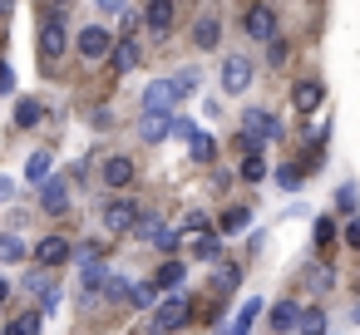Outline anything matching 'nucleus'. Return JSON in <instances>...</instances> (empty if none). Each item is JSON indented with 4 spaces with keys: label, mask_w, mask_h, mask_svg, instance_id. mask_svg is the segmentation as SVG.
Returning <instances> with one entry per match:
<instances>
[{
    "label": "nucleus",
    "mask_w": 360,
    "mask_h": 335,
    "mask_svg": "<svg viewBox=\"0 0 360 335\" xmlns=\"http://www.w3.org/2000/svg\"><path fill=\"white\" fill-rule=\"evenodd\" d=\"M65 50H70V30H65L60 15H50V20L40 25V60H45V65H60Z\"/></svg>",
    "instance_id": "obj_1"
},
{
    "label": "nucleus",
    "mask_w": 360,
    "mask_h": 335,
    "mask_svg": "<svg viewBox=\"0 0 360 335\" xmlns=\"http://www.w3.org/2000/svg\"><path fill=\"white\" fill-rule=\"evenodd\" d=\"M188 315H193V301L188 296H168V301L153 306V330H178Z\"/></svg>",
    "instance_id": "obj_2"
},
{
    "label": "nucleus",
    "mask_w": 360,
    "mask_h": 335,
    "mask_svg": "<svg viewBox=\"0 0 360 335\" xmlns=\"http://www.w3.org/2000/svg\"><path fill=\"white\" fill-rule=\"evenodd\" d=\"M242 30H247L252 40H262V45H271V40H276V15H271L266 6H252V11L242 15Z\"/></svg>",
    "instance_id": "obj_3"
},
{
    "label": "nucleus",
    "mask_w": 360,
    "mask_h": 335,
    "mask_svg": "<svg viewBox=\"0 0 360 335\" xmlns=\"http://www.w3.org/2000/svg\"><path fill=\"white\" fill-rule=\"evenodd\" d=\"M252 84V60L247 55H227V65H222V94H242Z\"/></svg>",
    "instance_id": "obj_4"
},
{
    "label": "nucleus",
    "mask_w": 360,
    "mask_h": 335,
    "mask_svg": "<svg viewBox=\"0 0 360 335\" xmlns=\"http://www.w3.org/2000/svg\"><path fill=\"white\" fill-rule=\"evenodd\" d=\"M168 133H173L168 109H143V119H139V138H143V143H163Z\"/></svg>",
    "instance_id": "obj_5"
},
{
    "label": "nucleus",
    "mask_w": 360,
    "mask_h": 335,
    "mask_svg": "<svg viewBox=\"0 0 360 335\" xmlns=\"http://www.w3.org/2000/svg\"><path fill=\"white\" fill-rule=\"evenodd\" d=\"M134 222H139V207H134L129 197H119V202L104 207V227H109V232H134Z\"/></svg>",
    "instance_id": "obj_6"
},
{
    "label": "nucleus",
    "mask_w": 360,
    "mask_h": 335,
    "mask_svg": "<svg viewBox=\"0 0 360 335\" xmlns=\"http://www.w3.org/2000/svg\"><path fill=\"white\" fill-rule=\"evenodd\" d=\"M109 65H114L119 74H134V70L143 65V50H139V40H119V45L109 50Z\"/></svg>",
    "instance_id": "obj_7"
},
{
    "label": "nucleus",
    "mask_w": 360,
    "mask_h": 335,
    "mask_svg": "<svg viewBox=\"0 0 360 335\" xmlns=\"http://www.w3.org/2000/svg\"><path fill=\"white\" fill-rule=\"evenodd\" d=\"M173 104H178V84L173 79H153L143 89V109H173Z\"/></svg>",
    "instance_id": "obj_8"
},
{
    "label": "nucleus",
    "mask_w": 360,
    "mask_h": 335,
    "mask_svg": "<svg viewBox=\"0 0 360 335\" xmlns=\"http://www.w3.org/2000/svg\"><path fill=\"white\" fill-rule=\"evenodd\" d=\"M242 129L257 133V138H281V124H276L266 109H247V114H242Z\"/></svg>",
    "instance_id": "obj_9"
},
{
    "label": "nucleus",
    "mask_w": 360,
    "mask_h": 335,
    "mask_svg": "<svg viewBox=\"0 0 360 335\" xmlns=\"http://www.w3.org/2000/svg\"><path fill=\"white\" fill-rule=\"evenodd\" d=\"M40 202H45V212H65L70 207V183L65 178H45L40 183Z\"/></svg>",
    "instance_id": "obj_10"
},
{
    "label": "nucleus",
    "mask_w": 360,
    "mask_h": 335,
    "mask_svg": "<svg viewBox=\"0 0 360 335\" xmlns=\"http://www.w3.org/2000/svg\"><path fill=\"white\" fill-rule=\"evenodd\" d=\"M134 237H139V242H153V247H173V232H168L158 217H143V212H139V222H134Z\"/></svg>",
    "instance_id": "obj_11"
},
{
    "label": "nucleus",
    "mask_w": 360,
    "mask_h": 335,
    "mask_svg": "<svg viewBox=\"0 0 360 335\" xmlns=\"http://www.w3.org/2000/svg\"><path fill=\"white\" fill-rule=\"evenodd\" d=\"M79 55H84V60H104V55H109V30H104V25H89V30L79 35Z\"/></svg>",
    "instance_id": "obj_12"
},
{
    "label": "nucleus",
    "mask_w": 360,
    "mask_h": 335,
    "mask_svg": "<svg viewBox=\"0 0 360 335\" xmlns=\"http://www.w3.org/2000/svg\"><path fill=\"white\" fill-rule=\"evenodd\" d=\"M321 99H326V89H321L316 79H306V84H296V89H291L296 114H316V109H321Z\"/></svg>",
    "instance_id": "obj_13"
},
{
    "label": "nucleus",
    "mask_w": 360,
    "mask_h": 335,
    "mask_svg": "<svg viewBox=\"0 0 360 335\" xmlns=\"http://www.w3.org/2000/svg\"><path fill=\"white\" fill-rule=\"evenodd\" d=\"M35 261H40V266H60V261H70V242H65V237H45V242L35 247Z\"/></svg>",
    "instance_id": "obj_14"
},
{
    "label": "nucleus",
    "mask_w": 360,
    "mask_h": 335,
    "mask_svg": "<svg viewBox=\"0 0 360 335\" xmlns=\"http://www.w3.org/2000/svg\"><path fill=\"white\" fill-rule=\"evenodd\" d=\"M104 183L109 188H134V158H109L104 163Z\"/></svg>",
    "instance_id": "obj_15"
},
{
    "label": "nucleus",
    "mask_w": 360,
    "mask_h": 335,
    "mask_svg": "<svg viewBox=\"0 0 360 335\" xmlns=\"http://www.w3.org/2000/svg\"><path fill=\"white\" fill-rule=\"evenodd\" d=\"M143 20H148V30H168L173 25V0H148V11H143Z\"/></svg>",
    "instance_id": "obj_16"
},
{
    "label": "nucleus",
    "mask_w": 360,
    "mask_h": 335,
    "mask_svg": "<svg viewBox=\"0 0 360 335\" xmlns=\"http://www.w3.org/2000/svg\"><path fill=\"white\" fill-rule=\"evenodd\" d=\"M193 40H198V50H217V40H222L217 15H202V20H198V30H193Z\"/></svg>",
    "instance_id": "obj_17"
},
{
    "label": "nucleus",
    "mask_w": 360,
    "mask_h": 335,
    "mask_svg": "<svg viewBox=\"0 0 360 335\" xmlns=\"http://www.w3.org/2000/svg\"><path fill=\"white\" fill-rule=\"evenodd\" d=\"M271 325H276V330H301V306H296V301H276Z\"/></svg>",
    "instance_id": "obj_18"
},
{
    "label": "nucleus",
    "mask_w": 360,
    "mask_h": 335,
    "mask_svg": "<svg viewBox=\"0 0 360 335\" xmlns=\"http://www.w3.org/2000/svg\"><path fill=\"white\" fill-rule=\"evenodd\" d=\"M247 222H252V212H247V207H232V212L217 222V232H222V237H237V232H247Z\"/></svg>",
    "instance_id": "obj_19"
},
{
    "label": "nucleus",
    "mask_w": 360,
    "mask_h": 335,
    "mask_svg": "<svg viewBox=\"0 0 360 335\" xmlns=\"http://www.w3.org/2000/svg\"><path fill=\"white\" fill-rule=\"evenodd\" d=\"M45 119V109H40V99H20V109H15V124L20 129H35Z\"/></svg>",
    "instance_id": "obj_20"
},
{
    "label": "nucleus",
    "mask_w": 360,
    "mask_h": 335,
    "mask_svg": "<svg viewBox=\"0 0 360 335\" xmlns=\"http://www.w3.org/2000/svg\"><path fill=\"white\" fill-rule=\"evenodd\" d=\"M188 247H193V256H198V261H217V237L193 232V242H188Z\"/></svg>",
    "instance_id": "obj_21"
},
{
    "label": "nucleus",
    "mask_w": 360,
    "mask_h": 335,
    "mask_svg": "<svg viewBox=\"0 0 360 335\" xmlns=\"http://www.w3.org/2000/svg\"><path fill=\"white\" fill-rule=\"evenodd\" d=\"M188 143H193V158H198V163H212V153H217V138H212V133H193Z\"/></svg>",
    "instance_id": "obj_22"
},
{
    "label": "nucleus",
    "mask_w": 360,
    "mask_h": 335,
    "mask_svg": "<svg viewBox=\"0 0 360 335\" xmlns=\"http://www.w3.org/2000/svg\"><path fill=\"white\" fill-rule=\"evenodd\" d=\"M45 178H50V153H35L25 163V183H45Z\"/></svg>",
    "instance_id": "obj_23"
},
{
    "label": "nucleus",
    "mask_w": 360,
    "mask_h": 335,
    "mask_svg": "<svg viewBox=\"0 0 360 335\" xmlns=\"http://www.w3.org/2000/svg\"><path fill=\"white\" fill-rule=\"evenodd\" d=\"M257 310H262V301L252 296V301H242V310H237V320H232V330L242 335V330H252V320H257Z\"/></svg>",
    "instance_id": "obj_24"
},
{
    "label": "nucleus",
    "mask_w": 360,
    "mask_h": 335,
    "mask_svg": "<svg viewBox=\"0 0 360 335\" xmlns=\"http://www.w3.org/2000/svg\"><path fill=\"white\" fill-rule=\"evenodd\" d=\"M40 320H45V310H25L20 320H11V335H35V330H40Z\"/></svg>",
    "instance_id": "obj_25"
},
{
    "label": "nucleus",
    "mask_w": 360,
    "mask_h": 335,
    "mask_svg": "<svg viewBox=\"0 0 360 335\" xmlns=\"http://www.w3.org/2000/svg\"><path fill=\"white\" fill-rule=\"evenodd\" d=\"M242 178H247V183H262V178H266V163H262V153H247V158H242Z\"/></svg>",
    "instance_id": "obj_26"
},
{
    "label": "nucleus",
    "mask_w": 360,
    "mask_h": 335,
    "mask_svg": "<svg viewBox=\"0 0 360 335\" xmlns=\"http://www.w3.org/2000/svg\"><path fill=\"white\" fill-rule=\"evenodd\" d=\"M129 306H139V310H153V306H158V291H153V286H134V291H129Z\"/></svg>",
    "instance_id": "obj_27"
},
{
    "label": "nucleus",
    "mask_w": 360,
    "mask_h": 335,
    "mask_svg": "<svg viewBox=\"0 0 360 335\" xmlns=\"http://www.w3.org/2000/svg\"><path fill=\"white\" fill-rule=\"evenodd\" d=\"M276 183H281L286 192H296V188H301V168H296V163H281V168H276Z\"/></svg>",
    "instance_id": "obj_28"
},
{
    "label": "nucleus",
    "mask_w": 360,
    "mask_h": 335,
    "mask_svg": "<svg viewBox=\"0 0 360 335\" xmlns=\"http://www.w3.org/2000/svg\"><path fill=\"white\" fill-rule=\"evenodd\" d=\"M330 281H335L330 266H311V291H330Z\"/></svg>",
    "instance_id": "obj_29"
},
{
    "label": "nucleus",
    "mask_w": 360,
    "mask_h": 335,
    "mask_svg": "<svg viewBox=\"0 0 360 335\" xmlns=\"http://www.w3.org/2000/svg\"><path fill=\"white\" fill-rule=\"evenodd\" d=\"M129 291H134V286H129L124 276H109V281H104V296H109V301H124Z\"/></svg>",
    "instance_id": "obj_30"
},
{
    "label": "nucleus",
    "mask_w": 360,
    "mask_h": 335,
    "mask_svg": "<svg viewBox=\"0 0 360 335\" xmlns=\"http://www.w3.org/2000/svg\"><path fill=\"white\" fill-rule=\"evenodd\" d=\"M301 330H326V310H321V306L301 310Z\"/></svg>",
    "instance_id": "obj_31"
},
{
    "label": "nucleus",
    "mask_w": 360,
    "mask_h": 335,
    "mask_svg": "<svg viewBox=\"0 0 360 335\" xmlns=\"http://www.w3.org/2000/svg\"><path fill=\"white\" fill-rule=\"evenodd\" d=\"M20 256H25V247L15 237H0V261H20Z\"/></svg>",
    "instance_id": "obj_32"
},
{
    "label": "nucleus",
    "mask_w": 360,
    "mask_h": 335,
    "mask_svg": "<svg viewBox=\"0 0 360 335\" xmlns=\"http://www.w3.org/2000/svg\"><path fill=\"white\" fill-rule=\"evenodd\" d=\"M173 84H178V94H193V89H198V70H178Z\"/></svg>",
    "instance_id": "obj_33"
},
{
    "label": "nucleus",
    "mask_w": 360,
    "mask_h": 335,
    "mask_svg": "<svg viewBox=\"0 0 360 335\" xmlns=\"http://www.w3.org/2000/svg\"><path fill=\"white\" fill-rule=\"evenodd\" d=\"M183 281V261H168L163 271H158V286H178Z\"/></svg>",
    "instance_id": "obj_34"
},
{
    "label": "nucleus",
    "mask_w": 360,
    "mask_h": 335,
    "mask_svg": "<svg viewBox=\"0 0 360 335\" xmlns=\"http://www.w3.org/2000/svg\"><path fill=\"white\" fill-rule=\"evenodd\" d=\"M316 242H321V247H330V242H335V222H330V217H321V222H316Z\"/></svg>",
    "instance_id": "obj_35"
},
{
    "label": "nucleus",
    "mask_w": 360,
    "mask_h": 335,
    "mask_svg": "<svg viewBox=\"0 0 360 335\" xmlns=\"http://www.w3.org/2000/svg\"><path fill=\"white\" fill-rule=\"evenodd\" d=\"M237 281H242V271H237V266H222V271H217V291H232Z\"/></svg>",
    "instance_id": "obj_36"
},
{
    "label": "nucleus",
    "mask_w": 360,
    "mask_h": 335,
    "mask_svg": "<svg viewBox=\"0 0 360 335\" xmlns=\"http://www.w3.org/2000/svg\"><path fill=\"white\" fill-rule=\"evenodd\" d=\"M183 232L193 237V232H207V212H188V222H183Z\"/></svg>",
    "instance_id": "obj_37"
},
{
    "label": "nucleus",
    "mask_w": 360,
    "mask_h": 335,
    "mask_svg": "<svg viewBox=\"0 0 360 335\" xmlns=\"http://www.w3.org/2000/svg\"><path fill=\"white\" fill-rule=\"evenodd\" d=\"M266 60H271V65H286V45H281V40H271V50H266Z\"/></svg>",
    "instance_id": "obj_38"
},
{
    "label": "nucleus",
    "mask_w": 360,
    "mask_h": 335,
    "mask_svg": "<svg viewBox=\"0 0 360 335\" xmlns=\"http://www.w3.org/2000/svg\"><path fill=\"white\" fill-rule=\"evenodd\" d=\"M335 202H340V207H345V212H350V207H355V188H350V183H345V188H340V192H335Z\"/></svg>",
    "instance_id": "obj_39"
},
{
    "label": "nucleus",
    "mask_w": 360,
    "mask_h": 335,
    "mask_svg": "<svg viewBox=\"0 0 360 335\" xmlns=\"http://www.w3.org/2000/svg\"><path fill=\"white\" fill-rule=\"evenodd\" d=\"M345 242H350V247H360V217H350V222H345Z\"/></svg>",
    "instance_id": "obj_40"
},
{
    "label": "nucleus",
    "mask_w": 360,
    "mask_h": 335,
    "mask_svg": "<svg viewBox=\"0 0 360 335\" xmlns=\"http://www.w3.org/2000/svg\"><path fill=\"white\" fill-rule=\"evenodd\" d=\"M15 89V74H11V65H0V94H11Z\"/></svg>",
    "instance_id": "obj_41"
},
{
    "label": "nucleus",
    "mask_w": 360,
    "mask_h": 335,
    "mask_svg": "<svg viewBox=\"0 0 360 335\" xmlns=\"http://www.w3.org/2000/svg\"><path fill=\"white\" fill-rule=\"evenodd\" d=\"M173 133H178V138H193L198 129H193V119H178V124H173Z\"/></svg>",
    "instance_id": "obj_42"
},
{
    "label": "nucleus",
    "mask_w": 360,
    "mask_h": 335,
    "mask_svg": "<svg viewBox=\"0 0 360 335\" xmlns=\"http://www.w3.org/2000/svg\"><path fill=\"white\" fill-rule=\"evenodd\" d=\"M94 6H99L104 15H119V11H124V0H94Z\"/></svg>",
    "instance_id": "obj_43"
},
{
    "label": "nucleus",
    "mask_w": 360,
    "mask_h": 335,
    "mask_svg": "<svg viewBox=\"0 0 360 335\" xmlns=\"http://www.w3.org/2000/svg\"><path fill=\"white\" fill-rule=\"evenodd\" d=\"M11 197H15V183H11V178H0V202H11Z\"/></svg>",
    "instance_id": "obj_44"
},
{
    "label": "nucleus",
    "mask_w": 360,
    "mask_h": 335,
    "mask_svg": "<svg viewBox=\"0 0 360 335\" xmlns=\"http://www.w3.org/2000/svg\"><path fill=\"white\" fill-rule=\"evenodd\" d=\"M50 6H75V0H50Z\"/></svg>",
    "instance_id": "obj_45"
},
{
    "label": "nucleus",
    "mask_w": 360,
    "mask_h": 335,
    "mask_svg": "<svg viewBox=\"0 0 360 335\" xmlns=\"http://www.w3.org/2000/svg\"><path fill=\"white\" fill-rule=\"evenodd\" d=\"M0 301H6V281H0Z\"/></svg>",
    "instance_id": "obj_46"
},
{
    "label": "nucleus",
    "mask_w": 360,
    "mask_h": 335,
    "mask_svg": "<svg viewBox=\"0 0 360 335\" xmlns=\"http://www.w3.org/2000/svg\"><path fill=\"white\" fill-rule=\"evenodd\" d=\"M355 325H360V306H355Z\"/></svg>",
    "instance_id": "obj_47"
}]
</instances>
